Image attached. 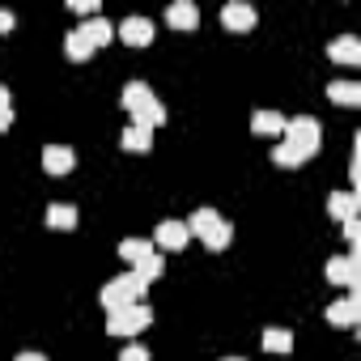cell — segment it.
Segmentation results:
<instances>
[{"mask_svg": "<svg viewBox=\"0 0 361 361\" xmlns=\"http://www.w3.org/2000/svg\"><path fill=\"white\" fill-rule=\"evenodd\" d=\"M188 234H192V238H204V247H209V251H226V247H230V238H234V226H230V221H221V217H217V209H196V213H192V221H188Z\"/></svg>", "mask_w": 361, "mask_h": 361, "instance_id": "1", "label": "cell"}, {"mask_svg": "<svg viewBox=\"0 0 361 361\" xmlns=\"http://www.w3.org/2000/svg\"><path fill=\"white\" fill-rule=\"evenodd\" d=\"M153 323V310L145 306V302H136V306H119V310H106V331L111 336H136V331H145Z\"/></svg>", "mask_w": 361, "mask_h": 361, "instance_id": "2", "label": "cell"}, {"mask_svg": "<svg viewBox=\"0 0 361 361\" xmlns=\"http://www.w3.org/2000/svg\"><path fill=\"white\" fill-rule=\"evenodd\" d=\"M145 289H149V285H140L132 272H123V276H115L111 285H102V306H106V310H119V306H136V302L145 298Z\"/></svg>", "mask_w": 361, "mask_h": 361, "instance_id": "3", "label": "cell"}, {"mask_svg": "<svg viewBox=\"0 0 361 361\" xmlns=\"http://www.w3.org/2000/svg\"><path fill=\"white\" fill-rule=\"evenodd\" d=\"M281 136L293 140V145H302V149H314V153H319V136H323V128H319L314 115H293V119H285V132H281Z\"/></svg>", "mask_w": 361, "mask_h": 361, "instance_id": "4", "label": "cell"}, {"mask_svg": "<svg viewBox=\"0 0 361 361\" xmlns=\"http://www.w3.org/2000/svg\"><path fill=\"white\" fill-rule=\"evenodd\" d=\"M357 268H361L357 255H336V259H327V281L348 285L353 293H361V272H357Z\"/></svg>", "mask_w": 361, "mask_h": 361, "instance_id": "5", "label": "cell"}, {"mask_svg": "<svg viewBox=\"0 0 361 361\" xmlns=\"http://www.w3.org/2000/svg\"><path fill=\"white\" fill-rule=\"evenodd\" d=\"M327 323L331 327H357L361 323V293H348V298L331 302L327 306Z\"/></svg>", "mask_w": 361, "mask_h": 361, "instance_id": "6", "label": "cell"}, {"mask_svg": "<svg viewBox=\"0 0 361 361\" xmlns=\"http://www.w3.org/2000/svg\"><path fill=\"white\" fill-rule=\"evenodd\" d=\"M188 221H161L157 226V234H153V247L157 251H183L188 247Z\"/></svg>", "mask_w": 361, "mask_h": 361, "instance_id": "7", "label": "cell"}, {"mask_svg": "<svg viewBox=\"0 0 361 361\" xmlns=\"http://www.w3.org/2000/svg\"><path fill=\"white\" fill-rule=\"evenodd\" d=\"M115 35H119L128 47H145V43L153 39V22H149V18H140V13H132V18H123V22L115 26Z\"/></svg>", "mask_w": 361, "mask_h": 361, "instance_id": "8", "label": "cell"}, {"mask_svg": "<svg viewBox=\"0 0 361 361\" xmlns=\"http://www.w3.org/2000/svg\"><path fill=\"white\" fill-rule=\"evenodd\" d=\"M221 26H226V30H234V35H243V30H251V26H255V9L247 5V0H230V5L221 9Z\"/></svg>", "mask_w": 361, "mask_h": 361, "instance_id": "9", "label": "cell"}, {"mask_svg": "<svg viewBox=\"0 0 361 361\" xmlns=\"http://www.w3.org/2000/svg\"><path fill=\"white\" fill-rule=\"evenodd\" d=\"M73 166H77V153L68 145H47L43 149V170L47 174H68Z\"/></svg>", "mask_w": 361, "mask_h": 361, "instance_id": "10", "label": "cell"}, {"mask_svg": "<svg viewBox=\"0 0 361 361\" xmlns=\"http://www.w3.org/2000/svg\"><path fill=\"white\" fill-rule=\"evenodd\" d=\"M166 22H170L174 30H196V26H200V9L192 5V0H174V5L166 9Z\"/></svg>", "mask_w": 361, "mask_h": 361, "instance_id": "11", "label": "cell"}, {"mask_svg": "<svg viewBox=\"0 0 361 361\" xmlns=\"http://www.w3.org/2000/svg\"><path fill=\"white\" fill-rule=\"evenodd\" d=\"M314 157V149H302V145H293V140H281L276 149H272V161L276 166H302V161H310Z\"/></svg>", "mask_w": 361, "mask_h": 361, "instance_id": "12", "label": "cell"}, {"mask_svg": "<svg viewBox=\"0 0 361 361\" xmlns=\"http://www.w3.org/2000/svg\"><path fill=\"white\" fill-rule=\"evenodd\" d=\"M327 56H331L336 64H361V43H357L353 35H344V39H336V43L327 47Z\"/></svg>", "mask_w": 361, "mask_h": 361, "instance_id": "13", "label": "cell"}, {"mask_svg": "<svg viewBox=\"0 0 361 361\" xmlns=\"http://www.w3.org/2000/svg\"><path fill=\"white\" fill-rule=\"evenodd\" d=\"M132 123H136V128H145V132H153V128H161V123H166V106L153 98V102H145L140 111H132Z\"/></svg>", "mask_w": 361, "mask_h": 361, "instance_id": "14", "label": "cell"}, {"mask_svg": "<svg viewBox=\"0 0 361 361\" xmlns=\"http://www.w3.org/2000/svg\"><path fill=\"white\" fill-rule=\"evenodd\" d=\"M327 98L340 106H357L361 102V85L357 81H327Z\"/></svg>", "mask_w": 361, "mask_h": 361, "instance_id": "15", "label": "cell"}, {"mask_svg": "<svg viewBox=\"0 0 361 361\" xmlns=\"http://www.w3.org/2000/svg\"><path fill=\"white\" fill-rule=\"evenodd\" d=\"M119 102H123V111H140L145 102H153V90L145 81H128L123 94H119Z\"/></svg>", "mask_w": 361, "mask_h": 361, "instance_id": "16", "label": "cell"}, {"mask_svg": "<svg viewBox=\"0 0 361 361\" xmlns=\"http://www.w3.org/2000/svg\"><path fill=\"white\" fill-rule=\"evenodd\" d=\"M251 132H255V136H281V132H285V119H281L276 111H255V115H251Z\"/></svg>", "mask_w": 361, "mask_h": 361, "instance_id": "17", "label": "cell"}, {"mask_svg": "<svg viewBox=\"0 0 361 361\" xmlns=\"http://www.w3.org/2000/svg\"><path fill=\"white\" fill-rule=\"evenodd\" d=\"M327 213L340 217V221L357 217V192H331V196H327Z\"/></svg>", "mask_w": 361, "mask_h": 361, "instance_id": "18", "label": "cell"}, {"mask_svg": "<svg viewBox=\"0 0 361 361\" xmlns=\"http://www.w3.org/2000/svg\"><path fill=\"white\" fill-rule=\"evenodd\" d=\"M153 251H157L153 238H123V243H119V259H128L132 268H136L145 255H153Z\"/></svg>", "mask_w": 361, "mask_h": 361, "instance_id": "19", "label": "cell"}, {"mask_svg": "<svg viewBox=\"0 0 361 361\" xmlns=\"http://www.w3.org/2000/svg\"><path fill=\"white\" fill-rule=\"evenodd\" d=\"M81 35H85V39H90L94 47H106V43L115 39V26H111L106 18H90V22L81 26Z\"/></svg>", "mask_w": 361, "mask_h": 361, "instance_id": "20", "label": "cell"}, {"mask_svg": "<svg viewBox=\"0 0 361 361\" xmlns=\"http://www.w3.org/2000/svg\"><path fill=\"white\" fill-rule=\"evenodd\" d=\"M119 145L128 149V153H149L153 149V132H145V128H123V136H119Z\"/></svg>", "mask_w": 361, "mask_h": 361, "instance_id": "21", "label": "cell"}, {"mask_svg": "<svg viewBox=\"0 0 361 361\" xmlns=\"http://www.w3.org/2000/svg\"><path fill=\"white\" fill-rule=\"evenodd\" d=\"M161 272H166V264H161V251H153V255H145V259H140V264L132 268V276H136L140 285H153V281H157Z\"/></svg>", "mask_w": 361, "mask_h": 361, "instance_id": "22", "label": "cell"}, {"mask_svg": "<svg viewBox=\"0 0 361 361\" xmlns=\"http://www.w3.org/2000/svg\"><path fill=\"white\" fill-rule=\"evenodd\" d=\"M64 51H68V60H90L98 47H94L81 30H68V35H64Z\"/></svg>", "mask_w": 361, "mask_h": 361, "instance_id": "23", "label": "cell"}, {"mask_svg": "<svg viewBox=\"0 0 361 361\" xmlns=\"http://www.w3.org/2000/svg\"><path fill=\"white\" fill-rule=\"evenodd\" d=\"M47 226L51 230H73L77 226V209L73 204H51L47 209Z\"/></svg>", "mask_w": 361, "mask_h": 361, "instance_id": "24", "label": "cell"}, {"mask_svg": "<svg viewBox=\"0 0 361 361\" xmlns=\"http://www.w3.org/2000/svg\"><path fill=\"white\" fill-rule=\"evenodd\" d=\"M259 344H264L268 353H289V348H293V331H285V327H268Z\"/></svg>", "mask_w": 361, "mask_h": 361, "instance_id": "25", "label": "cell"}, {"mask_svg": "<svg viewBox=\"0 0 361 361\" xmlns=\"http://www.w3.org/2000/svg\"><path fill=\"white\" fill-rule=\"evenodd\" d=\"M119 361H149V348H140V344H128V348L119 353Z\"/></svg>", "mask_w": 361, "mask_h": 361, "instance_id": "26", "label": "cell"}, {"mask_svg": "<svg viewBox=\"0 0 361 361\" xmlns=\"http://www.w3.org/2000/svg\"><path fill=\"white\" fill-rule=\"evenodd\" d=\"M344 238H348L353 247L361 243V221H357V217H348V221H344Z\"/></svg>", "mask_w": 361, "mask_h": 361, "instance_id": "27", "label": "cell"}, {"mask_svg": "<svg viewBox=\"0 0 361 361\" xmlns=\"http://www.w3.org/2000/svg\"><path fill=\"white\" fill-rule=\"evenodd\" d=\"M73 9H77V13H90V18H98V0H73Z\"/></svg>", "mask_w": 361, "mask_h": 361, "instance_id": "28", "label": "cell"}, {"mask_svg": "<svg viewBox=\"0 0 361 361\" xmlns=\"http://www.w3.org/2000/svg\"><path fill=\"white\" fill-rule=\"evenodd\" d=\"M13 30V13L9 9H0V35H9Z\"/></svg>", "mask_w": 361, "mask_h": 361, "instance_id": "29", "label": "cell"}, {"mask_svg": "<svg viewBox=\"0 0 361 361\" xmlns=\"http://www.w3.org/2000/svg\"><path fill=\"white\" fill-rule=\"evenodd\" d=\"M13 123V106H0V132H5Z\"/></svg>", "mask_w": 361, "mask_h": 361, "instance_id": "30", "label": "cell"}, {"mask_svg": "<svg viewBox=\"0 0 361 361\" xmlns=\"http://www.w3.org/2000/svg\"><path fill=\"white\" fill-rule=\"evenodd\" d=\"M13 361H47V357H43V353H18Z\"/></svg>", "mask_w": 361, "mask_h": 361, "instance_id": "31", "label": "cell"}, {"mask_svg": "<svg viewBox=\"0 0 361 361\" xmlns=\"http://www.w3.org/2000/svg\"><path fill=\"white\" fill-rule=\"evenodd\" d=\"M0 106H9V90L5 85H0Z\"/></svg>", "mask_w": 361, "mask_h": 361, "instance_id": "32", "label": "cell"}, {"mask_svg": "<svg viewBox=\"0 0 361 361\" xmlns=\"http://www.w3.org/2000/svg\"><path fill=\"white\" fill-rule=\"evenodd\" d=\"M221 361H243V357H221Z\"/></svg>", "mask_w": 361, "mask_h": 361, "instance_id": "33", "label": "cell"}]
</instances>
